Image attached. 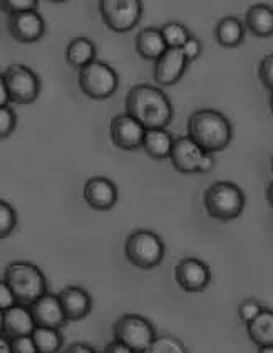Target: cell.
<instances>
[{"mask_svg":"<svg viewBox=\"0 0 273 353\" xmlns=\"http://www.w3.org/2000/svg\"><path fill=\"white\" fill-rule=\"evenodd\" d=\"M10 103L15 105H32L39 98L42 83L41 78L24 64H10L3 72Z\"/></svg>","mask_w":273,"mask_h":353,"instance_id":"cell-9","label":"cell"},{"mask_svg":"<svg viewBox=\"0 0 273 353\" xmlns=\"http://www.w3.org/2000/svg\"><path fill=\"white\" fill-rule=\"evenodd\" d=\"M260 353H273V345L270 347H263V348H259Z\"/></svg>","mask_w":273,"mask_h":353,"instance_id":"cell-42","label":"cell"},{"mask_svg":"<svg viewBox=\"0 0 273 353\" xmlns=\"http://www.w3.org/2000/svg\"><path fill=\"white\" fill-rule=\"evenodd\" d=\"M37 7H39V0H0V12L7 15L34 10Z\"/></svg>","mask_w":273,"mask_h":353,"instance_id":"cell-30","label":"cell"},{"mask_svg":"<svg viewBox=\"0 0 273 353\" xmlns=\"http://www.w3.org/2000/svg\"><path fill=\"white\" fill-rule=\"evenodd\" d=\"M134 48L136 52L146 61H155L163 54L168 49L166 42H164L161 29L157 28H144L138 32L136 39H134Z\"/></svg>","mask_w":273,"mask_h":353,"instance_id":"cell-19","label":"cell"},{"mask_svg":"<svg viewBox=\"0 0 273 353\" xmlns=\"http://www.w3.org/2000/svg\"><path fill=\"white\" fill-rule=\"evenodd\" d=\"M34 343L37 347V353H57L63 352L64 339L59 328H49V326H36L32 332Z\"/></svg>","mask_w":273,"mask_h":353,"instance_id":"cell-25","label":"cell"},{"mask_svg":"<svg viewBox=\"0 0 273 353\" xmlns=\"http://www.w3.org/2000/svg\"><path fill=\"white\" fill-rule=\"evenodd\" d=\"M83 199L92 210L107 212L118 204V185L107 176L94 175L86 180L83 187Z\"/></svg>","mask_w":273,"mask_h":353,"instance_id":"cell-13","label":"cell"},{"mask_svg":"<svg viewBox=\"0 0 273 353\" xmlns=\"http://www.w3.org/2000/svg\"><path fill=\"white\" fill-rule=\"evenodd\" d=\"M247 333L259 348L273 345V310L263 308L255 320L247 323Z\"/></svg>","mask_w":273,"mask_h":353,"instance_id":"cell-24","label":"cell"},{"mask_svg":"<svg viewBox=\"0 0 273 353\" xmlns=\"http://www.w3.org/2000/svg\"><path fill=\"white\" fill-rule=\"evenodd\" d=\"M3 328V310H0V333H2Z\"/></svg>","mask_w":273,"mask_h":353,"instance_id":"cell-43","label":"cell"},{"mask_svg":"<svg viewBox=\"0 0 273 353\" xmlns=\"http://www.w3.org/2000/svg\"><path fill=\"white\" fill-rule=\"evenodd\" d=\"M78 83L80 91L87 98L102 101V99H109L111 96L116 94L119 88V74L116 69L105 61L96 59L87 66L79 69Z\"/></svg>","mask_w":273,"mask_h":353,"instance_id":"cell-6","label":"cell"},{"mask_svg":"<svg viewBox=\"0 0 273 353\" xmlns=\"http://www.w3.org/2000/svg\"><path fill=\"white\" fill-rule=\"evenodd\" d=\"M247 197L243 190L233 182H215L211 183L203 195V205L206 214L217 221L228 222L238 219L243 212Z\"/></svg>","mask_w":273,"mask_h":353,"instance_id":"cell-4","label":"cell"},{"mask_svg":"<svg viewBox=\"0 0 273 353\" xmlns=\"http://www.w3.org/2000/svg\"><path fill=\"white\" fill-rule=\"evenodd\" d=\"M0 353H10V340L0 333Z\"/></svg>","mask_w":273,"mask_h":353,"instance_id":"cell-40","label":"cell"},{"mask_svg":"<svg viewBox=\"0 0 273 353\" xmlns=\"http://www.w3.org/2000/svg\"><path fill=\"white\" fill-rule=\"evenodd\" d=\"M98 9L107 29L126 34L140 24L144 6L143 0H99Z\"/></svg>","mask_w":273,"mask_h":353,"instance_id":"cell-7","label":"cell"},{"mask_svg":"<svg viewBox=\"0 0 273 353\" xmlns=\"http://www.w3.org/2000/svg\"><path fill=\"white\" fill-rule=\"evenodd\" d=\"M270 111H272V114H273V93H270Z\"/></svg>","mask_w":273,"mask_h":353,"instance_id":"cell-45","label":"cell"},{"mask_svg":"<svg viewBox=\"0 0 273 353\" xmlns=\"http://www.w3.org/2000/svg\"><path fill=\"white\" fill-rule=\"evenodd\" d=\"M17 128V114L9 105L0 106V140L9 138Z\"/></svg>","mask_w":273,"mask_h":353,"instance_id":"cell-29","label":"cell"},{"mask_svg":"<svg viewBox=\"0 0 273 353\" xmlns=\"http://www.w3.org/2000/svg\"><path fill=\"white\" fill-rule=\"evenodd\" d=\"M124 110L146 130L168 128L173 121V105L163 90L153 84H134L124 99Z\"/></svg>","mask_w":273,"mask_h":353,"instance_id":"cell-1","label":"cell"},{"mask_svg":"<svg viewBox=\"0 0 273 353\" xmlns=\"http://www.w3.org/2000/svg\"><path fill=\"white\" fill-rule=\"evenodd\" d=\"M245 28L255 37L273 36V7L267 3H255L247 10L245 15Z\"/></svg>","mask_w":273,"mask_h":353,"instance_id":"cell-20","label":"cell"},{"mask_svg":"<svg viewBox=\"0 0 273 353\" xmlns=\"http://www.w3.org/2000/svg\"><path fill=\"white\" fill-rule=\"evenodd\" d=\"M47 2H51V3H64V2H67V0H47Z\"/></svg>","mask_w":273,"mask_h":353,"instance_id":"cell-44","label":"cell"},{"mask_svg":"<svg viewBox=\"0 0 273 353\" xmlns=\"http://www.w3.org/2000/svg\"><path fill=\"white\" fill-rule=\"evenodd\" d=\"M175 281L186 293H201L211 283L208 264L188 256L175 266Z\"/></svg>","mask_w":273,"mask_h":353,"instance_id":"cell-11","label":"cell"},{"mask_svg":"<svg viewBox=\"0 0 273 353\" xmlns=\"http://www.w3.org/2000/svg\"><path fill=\"white\" fill-rule=\"evenodd\" d=\"M96 54H98V49H96V44L92 42V39L80 36L69 41L64 52V59L69 68L79 71V69L87 66L92 61H96Z\"/></svg>","mask_w":273,"mask_h":353,"instance_id":"cell-21","label":"cell"},{"mask_svg":"<svg viewBox=\"0 0 273 353\" xmlns=\"http://www.w3.org/2000/svg\"><path fill=\"white\" fill-rule=\"evenodd\" d=\"M7 30L10 37L21 44H36L45 36L47 26L39 10L34 9L10 14L7 19Z\"/></svg>","mask_w":273,"mask_h":353,"instance_id":"cell-10","label":"cell"},{"mask_svg":"<svg viewBox=\"0 0 273 353\" xmlns=\"http://www.w3.org/2000/svg\"><path fill=\"white\" fill-rule=\"evenodd\" d=\"M259 78L265 90L273 93V54H267L260 61Z\"/></svg>","mask_w":273,"mask_h":353,"instance_id":"cell-32","label":"cell"},{"mask_svg":"<svg viewBox=\"0 0 273 353\" xmlns=\"http://www.w3.org/2000/svg\"><path fill=\"white\" fill-rule=\"evenodd\" d=\"M17 224L19 217L14 207L7 201L0 199V241L12 236L15 229H17Z\"/></svg>","mask_w":273,"mask_h":353,"instance_id":"cell-27","label":"cell"},{"mask_svg":"<svg viewBox=\"0 0 273 353\" xmlns=\"http://www.w3.org/2000/svg\"><path fill=\"white\" fill-rule=\"evenodd\" d=\"M188 61L183 51L178 48H168L155 61V69H153V78L157 86H173L183 78L186 72Z\"/></svg>","mask_w":273,"mask_h":353,"instance_id":"cell-14","label":"cell"},{"mask_svg":"<svg viewBox=\"0 0 273 353\" xmlns=\"http://www.w3.org/2000/svg\"><path fill=\"white\" fill-rule=\"evenodd\" d=\"M113 335L114 339L128 345L133 353H146L151 341L155 340L156 330L148 318L141 316V314L128 313L114 321Z\"/></svg>","mask_w":273,"mask_h":353,"instance_id":"cell-8","label":"cell"},{"mask_svg":"<svg viewBox=\"0 0 273 353\" xmlns=\"http://www.w3.org/2000/svg\"><path fill=\"white\" fill-rule=\"evenodd\" d=\"M173 145H175V138L166 128H151L146 130L141 148L151 159L166 160L169 159Z\"/></svg>","mask_w":273,"mask_h":353,"instance_id":"cell-22","label":"cell"},{"mask_svg":"<svg viewBox=\"0 0 273 353\" xmlns=\"http://www.w3.org/2000/svg\"><path fill=\"white\" fill-rule=\"evenodd\" d=\"M67 321H80L92 312V298L79 286H67L57 294Z\"/></svg>","mask_w":273,"mask_h":353,"instance_id":"cell-17","label":"cell"},{"mask_svg":"<svg viewBox=\"0 0 273 353\" xmlns=\"http://www.w3.org/2000/svg\"><path fill=\"white\" fill-rule=\"evenodd\" d=\"M105 353H133V350L126 343H122L121 340L114 339L111 343H107L105 347Z\"/></svg>","mask_w":273,"mask_h":353,"instance_id":"cell-37","label":"cell"},{"mask_svg":"<svg viewBox=\"0 0 273 353\" xmlns=\"http://www.w3.org/2000/svg\"><path fill=\"white\" fill-rule=\"evenodd\" d=\"M245 28L243 22L234 15H226L218 21L217 28H215V39L223 48H238L245 39Z\"/></svg>","mask_w":273,"mask_h":353,"instance_id":"cell-23","label":"cell"},{"mask_svg":"<svg viewBox=\"0 0 273 353\" xmlns=\"http://www.w3.org/2000/svg\"><path fill=\"white\" fill-rule=\"evenodd\" d=\"M272 172H273V157H272Z\"/></svg>","mask_w":273,"mask_h":353,"instance_id":"cell-46","label":"cell"},{"mask_svg":"<svg viewBox=\"0 0 273 353\" xmlns=\"http://www.w3.org/2000/svg\"><path fill=\"white\" fill-rule=\"evenodd\" d=\"M203 153H205V150L199 147L196 141L191 140L190 137L184 135L175 138V145H173L171 153H169V162L179 174H198Z\"/></svg>","mask_w":273,"mask_h":353,"instance_id":"cell-15","label":"cell"},{"mask_svg":"<svg viewBox=\"0 0 273 353\" xmlns=\"http://www.w3.org/2000/svg\"><path fill=\"white\" fill-rule=\"evenodd\" d=\"M261 310H263V306H261L256 299H245V301H241L240 306H238V318L247 325L259 316Z\"/></svg>","mask_w":273,"mask_h":353,"instance_id":"cell-31","label":"cell"},{"mask_svg":"<svg viewBox=\"0 0 273 353\" xmlns=\"http://www.w3.org/2000/svg\"><path fill=\"white\" fill-rule=\"evenodd\" d=\"M186 347L173 335H156L146 353H184Z\"/></svg>","mask_w":273,"mask_h":353,"instance_id":"cell-28","label":"cell"},{"mask_svg":"<svg viewBox=\"0 0 273 353\" xmlns=\"http://www.w3.org/2000/svg\"><path fill=\"white\" fill-rule=\"evenodd\" d=\"M179 49L183 51V54H184V57H186L188 63H193V61H196L199 56H201L203 44H201V41L191 36L190 39L184 42V44Z\"/></svg>","mask_w":273,"mask_h":353,"instance_id":"cell-34","label":"cell"},{"mask_svg":"<svg viewBox=\"0 0 273 353\" xmlns=\"http://www.w3.org/2000/svg\"><path fill=\"white\" fill-rule=\"evenodd\" d=\"M146 128L128 113L116 114L109 123L111 141L122 152H134L143 145Z\"/></svg>","mask_w":273,"mask_h":353,"instance_id":"cell-12","label":"cell"},{"mask_svg":"<svg viewBox=\"0 0 273 353\" xmlns=\"http://www.w3.org/2000/svg\"><path fill=\"white\" fill-rule=\"evenodd\" d=\"M3 279L12 290L15 299L21 305L30 306L42 294L47 293V278L42 270L29 261H14L7 264Z\"/></svg>","mask_w":273,"mask_h":353,"instance_id":"cell-3","label":"cell"},{"mask_svg":"<svg viewBox=\"0 0 273 353\" xmlns=\"http://www.w3.org/2000/svg\"><path fill=\"white\" fill-rule=\"evenodd\" d=\"M29 308L32 312L36 326H49V328L63 330L69 323L67 318H65L63 305H61L59 296L49 293V291L45 294H42L37 301H34Z\"/></svg>","mask_w":273,"mask_h":353,"instance_id":"cell-16","label":"cell"},{"mask_svg":"<svg viewBox=\"0 0 273 353\" xmlns=\"http://www.w3.org/2000/svg\"><path fill=\"white\" fill-rule=\"evenodd\" d=\"M267 201L273 209V182L268 183V187H267Z\"/></svg>","mask_w":273,"mask_h":353,"instance_id":"cell-41","label":"cell"},{"mask_svg":"<svg viewBox=\"0 0 273 353\" xmlns=\"http://www.w3.org/2000/svg\"><path fill=\"white\" fill-rule=\"evenodd\" d=\"M186 135L205 152L218 153L232 143L233 126L220 111L201 108L188 118Z\"/></svg>","mask_w":273,"mask_h":353,"instance_id":"cell-2","label":"cell"},{"mask_svg":"<svg viewBox=\"0 0 273 353\" xmlns=\"http://www.w3.org/2000/svg\"><path fill=\"white\" fill-rule=\"evenodd\" d=\"M10 340V353H37V347L34 343L32 335L15 336Z\"/></svg>","mask_w":273,"mask_h":353,"instance_id":"cell-33","label":"cell"},{"mask_svg":"<svg viewBox=\"0 0 273 353\" xmlns=\"http://www.w3.org/2000/svg\"><path fill=\"white\" fill-rule=\"evenodd\" d=\"M65 353H94L96 348L92 345L87 343H71L69 347H65Z\"/></svg>","mask_w":273,"mask_h":353,"instance_id":"cell-38","label":"cell"},{"mask_svg":"<svg viewBox=\"0 0 273 353\" xmlns=\"http://www.w3.org/2000/svg\"><path fill=\"white\" fill-rule=\"evenodd\" d=\"M215 168V153L205 152L201 157V162H199L198 174H210Z\"/></svg>","mask_w":273,"mask_h":353,"instance_id":"cell-36","label":"cell"},{"mask_svg":"<svg viewBox=\"0 0 273 353\" xmlns=\"http://www.w3.org/2000/svg\"><path fill=\"white\" fill-rule=\"evenodd\" d=\"M10 98H9V91H7V84H6V78H3V72H0V106L9 105Z\"/></svg>","mask_w":273,"mask_h":353,"instance_id":"cell-39","label":"cell"},{"mask_svg":"<svg viewBox=\"0 0 273 353\" xmlns=\"http://www.w3.org/2000/svg\"><path fill=\"white\" fill-rule=\"evenodd\" d=\"M161 34H163L164 42L168 48H182V46L191 37L190 30L182 22H166L161 28Z\"/></svg>","mask_w":273,"mask_h":353,"instance_id":"cell-26","label":"cell"},{"mask_svg":"<svg viewBox=\"0 0 273 353\" xmlns=\"http://www.w3.org/2000/svg\"><path fill=\"white\" fill-rule=\"evenodd\" d=\"M34 328H36V321H34L32 312H30L29 306L17 303V305L10 306L9 310L3 312L2 333L7 339L32 335Z\"/></svg>","mask_w":273,"mask_h":353,"instance_id":"cell-18","label":"cell"},{"mask_svg":"<svg viewBox=\"0 0 273 353\" xmlns=\"http://www.w3.org/2000/svg\"><path fill=\"white\" fill-rule=\"evenodd\" d=\"M163 239L156 232L148 229H138L131 232L124 243V256L129 264H133L138 270H153L160 266L164 259Z\"/></svg>","mask_w":273,"mask_h":353,"instance_id":"cell-5","label":"cell"},{"mask_svg":"<svg viewBox=\"0 0 273 353\" xmlns=\"http://www.w3.org/2000/svg\"><path fill=\"white\" fill-rule=\"evenodd\" d=\"M14 305H17V299H15L12 290L7 285L6 279H0V310L6 312Z\"/></svg>","mask_w":273,"mask_h":353,"instance_id":"cell-35","label":"cell"}]
</instances>
